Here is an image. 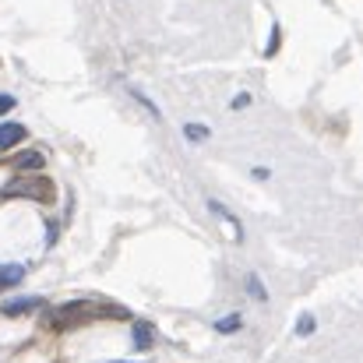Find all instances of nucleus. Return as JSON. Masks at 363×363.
<instances>
[{
  "label": "nucleus",
  "instance_id": "1",
  "mask_svg": "<svg viewBox=\"0 0 363 363\" xmlns=\"http://www.w3.org/2000/svg\"><path fill=\"white\" fill-rule=\"evenodd\" d=\"M0 198H32V201L50 205V201H53V184H50L46 177L14 180V184H7V187H4V194H0Z\"/></svg>",
  "mask_w": 363,
  "mask_h": 363
},
{
  "label": "nucleus",
  "instance_id": "2",
  "mask_svg": "<svg viewBox=\"0 0 363 363\" xmlns=\"http://www.w3.org/2000/svg\"><path fill=\"white\" fill-rule=\"evenodd\" d=\"M85 318H89V314H85V303H64V307H57V311L46 318V325L57 328V332H67V328L82 325Z\"/></svg>",
  "mask_w": 363,
  "mask_h": 363
},
{
  "label": "nucleus",
  "instance_id": "3",
  "mask_svg": "<svg viewBox=\"0 0 363 363\" xmlns=\"http://www.w3.org/2000/svg\"><path fill=\"white\" fill-rule=\"evenodd\" d=\"M39 307H43V296H18V300L0 303V314L18 318V314H32V311H39Z\"/></svg>",
  "mask_w": 363,
  "mask_h": 363
},
{
  "label": "nucleus",
  "instance_id": "4",
  "mask_svg": "<svg viewBox=\"0 0 363 363\" xmlns=\"http://www.w3.org/2000/svg\"><path fill=\"white\" fill-rule=\"evenodd\" d=\"M28 138V130L21 127V123H0V152L4 148H14L18 141H25Z\"/></svg>",
  "mask_w": 363,
  "mask_h": 363
},
{
  "label": "nucleus",
  "instance_id": "5",
  "mask_svg": "<svg viewBox=\"0 0 363 363\" xmlns=\"http://www.w3.org/2000/svg\"><path fill=\"white\" fill-rule=\"evenodd\" d=\"M11 166H14L18 173H39V169H43V155H39V152H21V155L11 159Z\"/></svg>",
  "mask_w": 363,
  "mask_h": 363
},
{
  "label": "nucleus",
  "instance_id": "6",
  "mask_svg": "<svg viewBox=\"0 0 363 363\" xmlns=\"http://www.w3.org/2000/svg\"><path fill=\"white\" fill-rule=\"evenodd\" d=\"M130 342H134V350H152V325H145V321H138L134 325V332H130Z\"/></svg>",
  "mask_w": 363,
  "mask_h": 363
},
{
  "label": "nucleus",
  "instance_id": "7",
  "mask_svg": "<svg viewBox=\"0 0 363 363\" xmlns=\"http://www.w3.org/2000/svg\"><path fill=\"white\" fill-rule=\"evenodd\" d=\"M208 208H212V212H216L219 219H226V223L233 226V237H237V240H243V226H240V219H237V216H233L230 208H223L219 201H208Z\"/></svg>",
  "mask_w": 363,
  "mask_h": 363
},
{
  "label": "nucleus",
  "instance_id": "8",
  "mask_svg": "<svg viewBox=\"0 0 363 363\" xmlns=\"http://www.w3.org/2000/svg\"><path fill=\"white\" fill-rule=\"evenodd\" d=\"M25 279V268L21 264H4L0 268V286H18Z\"/></svg>",
  "mask_w": 363,
  "mask_h": 363
},
{
  "label": "nucleus",
  "instance_id": "9",
  "mask_svg": "<svg viewBox=\"0 0 363 363\" xmlns=\"http://www.w3.org/2000/svg\"><path fill=\"white\" fill-rule=\"evenodd\" d=\"M243 286H247V293H250L254 300H261V303L268 300V293H264V286H261V279H257V275H247V282H243Z\"/></svg>",
  "mask_w": 363,
  "mask_h": 363
},
{
  "label": "nucleus",
  "instance_id": "10",
  "mask_svg": "<svg viewBox=\"0 0 363 363\" xmlns=\"http://www.w3.org/2000/svg\"><path fill=\"white\" fill-rule=\"evenodd\" d=\"M237 328H240V314H230V318H219L216 321V332H223V335H230Z\"/></svg>",
  "mask_w": 363,
  "mask_h": 363
},
{
  "label": "nucleus",
  "instance_id": "11",
  "mask_svg": "<svg viewBox=\"0 0 363 363\" xmlns=\"http://www.w3.org/2000/svg\"><path fill=\"white\" fill-rule=\"evenodd\" d=\"M184 134H187L191 141H205V138H208V127H205V123H187Z\"/></svg>",
  "mask_w": 363,
  "mask_h": 363
},
{
  "label": "nucleus",
  "instance_id": "12",
  "mask_svg": "<svg viewBox=\"0 0 363 363\" xmlns=\"http://www.w3.org/2000/svg\"><path fill=\"white\" fill-rule=\"evenodd\" d=\"M279 43H282V32H279V25H272V35H268V46H264V57H275V50H279Z\"/></svg>",
  "mask_w": 363,
  "mask_h": 363
},
{
  "label": "nucleus",
  "instance_id": "13",
  "mask_svg": "<svg viewBox=\"0 0 363 363\" xmlns=\"http://www.w3.org/2000/svg\"><path fill=\"white\" fill-rule=\"evenodd\" d=\"M314 328H318V321H314V318H311V314H303V318H300V321H296V335H303V339H307V335H311V332H314Z\"/></svg>",
  "mask_w": 363,
  "mask_h": 363
},
{
  "label": "nucleus",
  "instance_id": "14",
  "mask_svg": "<svg viewBox=\"0 0 363 363\" xmlns=\"http://www.w3.org/2000/svg\"><path fill=\"white\" fill-rule=\"evenodd\" d=\"M247 106H250V96H247V92H240V96L233 99V110H247Z\"/></svg>",
  "mask_w": 363,
  "mask_h": 363
},
{
  "label": "nucleus",
  "instance_id": "15",
  "mask_svg": "<svg viewBox=\"0 0 363 363\" xmlns=\"http://www.w3.org/2000/svg\"><path fill=\"white\" fill-rule=\"evenodd\" d=\"M57 233H60V230H57V219H50V226H46V243L57 240Z\"/></svg>",
  "mask_w": 363,
  "mask_h": 363
},
{
  "label": "nucleus",
  "instance_id": "16",
  "mask_svg": "<svg viewBox=\"0 0 363 363\" xmlns=\"http://www.w3.org/2000/svg\"><path fill=\"white\" fill-rule=\"evenodd\" d=\"M11 106H14V99H11V96H0V113H7Z\"/></svg>",
  "mask_w": 363,
  "mask_h": 363
}]
</instances>
